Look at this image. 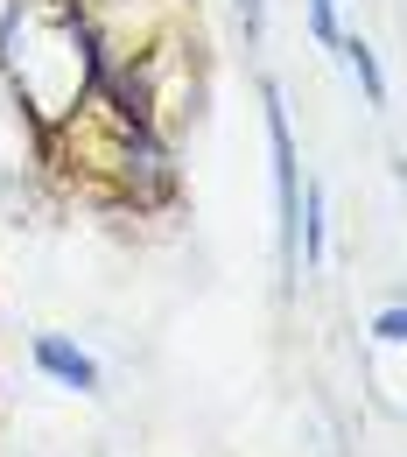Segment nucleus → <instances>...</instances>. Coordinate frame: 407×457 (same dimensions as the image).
Masks as SVG:
<instances>
[{
	"label": "nucleus",
	"instance_id": "obj_4",
	"mask_svg": "<svg viewBox=\"0 0 407 457\" xmlns=\"http://www.w3.org/2000/svg\"><path fill=\"white\" fill-rule=\"evenodd\" d=\"M309 7H316V36H323V43H338V29H330V0H309Z\"/></svg>",
	"mask_w": 407,
	"mask_h": 457
},
{
	"label": "nucleus",
	"instance_id": "obj_2",
	"mask_svg": "<svg viewBox=\"0 0 407 457\" xmlns=\"http://www.w3.org/2000/svg\"><path fill=\"white\" fill-rule=\"evenodd\" d=\"M43 366H50V373H63L70 387H99V366H92L85 352H70V345H57V338H43Z\"/></svg>",
	"mask_w": 407,
	"mask_h": 457
},
{
	"label": "nucleus",
	"instance_id": "obj_5",
	"mask_svg": "<svg viewBox=\"0 0 407 457\" xmlns=\"http://www.w3.org/2000/svg\"><path fill=\"white\" fill-rule=\"evenodd\" d=\"M239 14H246V36H260V0H239Z\"/></svg>",
	"mask_w": 407,
	"mask_h": 457
},
{
	"label": "nucleus",
	"instance_id": "obj_1",
	"mask_svg": "<svg viewBox=\"0 0 407 457\" xmlns=\"http://www.w3.org/2000/svg\"><path fill=\"white\" fill-rule=\"evenodd\" d=\"M267 134H274V183H281V246L295 253V141H289V113H281L274 85H267Z\"/></svg>",
	"mask_w": 407,
	"mask_h": 457
},
{
	"label": "nucleus",
	"instance_id": "obj_3",
	"mask_svg": "<svg viewBox=\"0 0 407 457\" xmlns=\"http://www.w3.org/2000/svg\"><path fill=\"white\" fill-rule=\"evenodd\" d=\"M345 57H351V71H358V85H365V92H372V99H379V71H372V57H365V50H358V43H345Z\"/></svg>",
	"mask_w": 407,
	"mask_h": 457
}]
</instances>
